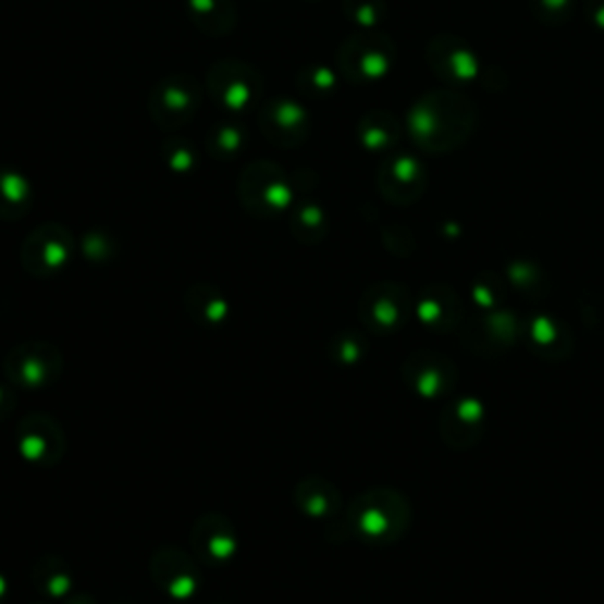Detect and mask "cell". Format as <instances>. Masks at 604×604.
<instances>
[{
  "mask_svg": "<svg viewBox=\"0 0 604 604\" xmlns=\"http://www.w3.org/2000/svg\"><path fill=\"white\" fill-rule=\"evenodd\" d=\"M189 20L208 36H224L234 29L236 8L232 0H187Z\"/></svg>",
  "mask_w": 604,
  "mask_h": 604,
  "instance_id": "7402d4cb",
  "label": "cell"
},
{
  "mask_svg": "<svg viewBox=\"0 0 604 604\" xmlns=\"http://www.w3.org/2000/svg\"><path fill=\"white\" fill-rule=\"evenodd\" d=\"M333 355L343 363H355L363 355V345L355 335H341L338 343L333 345Z\"/></svg>",
  "mask_w": 604,
  "mask_h": 604,
  "instance_id": "d6a6232c",
  "label": "cell"
},
{
  "mask_svg": "<svg viewBox=\"0 0 604 604\" xmlns=\"http://www.w3.org/2000/svg\"><path fill=\"white\" fill-rule=\"evenodd\" d=\"M153 581L171 597L187 600L199 590V569L187 553L177 547H165L151 562Z\"/></svg>",
  "mask_w": 604,
  "mask_h": 604,
  "instance_id": "e0dca14e",
  "label": "cell"
},
{
  "mask_svg": "<svg viewBox=\"0 0 604 604\" xmlns=\"http://www.w3.org/2000/svg\"><path fill=\"white\" fill-rule=\"evenodd\" d=\"M298 86L303 93H310L315 97H326L335 88V74L326 66H310L300 74Z\"/></svg>",
  "mask_w": 604,
  "mask_h": 604,
  "instance_id": "f546056e",
  "label": "cell"
},
{
  "mask_svg": "<svg viewBox=\"0 0 604 604\" xmlns=\"http://www.w3.org/2000/svg\"><path fill=\"white\" fill-rule=\"evenodd\" d=\"M163 159L168 161V165H171L175 173H189L196 163V151L185 143V139L171 137V139H165V145H163Z\"/></svg>",
  "mask_w": 604,
  "mask_h": 604,
  "instance_id": "4dcf8cb0",
  "label": "cell"
},
{
  "mask_svg": "<svg viewBox=\"0 0 604 604\" xmlns=\"http://www.w3.org/2000/svg\"><path fill=\"white\" fill-rule=\"evenodd\" d=\"M242 204L260 218L279 215L293 204V185L281 165L272 161H258L248 165L238 180Z\"/></svg>",
  "mask_w": 604,
  "mask_h": 604,
  "instance_id": "277c9868",
  "label": "cell"
},
{
  "mask_svg": "<svg viewBox=\"0 0 604 604\" xmlns=\"http://www.w3.org/2000/svg\"><path fill=\"white\" fill-rule=\"evenodd\" d=\"M74 250L72 232L62 224H40L22 246V264L34 276H50L64 270Z\"/></svg>",
  "mask_w": 604,
  "mask_h": 604,
  "instance_id": "ba28073f",
  "label": "cell"
},
{
  "mask_svg": "<svg viewBox=\"0 0 604 604\" xmlns=\"http://www.w3.org/2000/svg\"><path fill=\"white\" fill-rule=\"evenodd\" d=\"M585 12L590 24L604 32V0H585Z\"/></svg>",
  "mask_w": 604,
  "mask_h": 604,
  "instance_id": "836d02e7",
  "label": "cell"
},
{
  "mask_svg": "<svg viewBox=\"0 0 604 604\" xmlns=\"http://www.w3.org/2000/svg\"><path fill=\"white\" fill-rule=\"evenodd\" d=\"M428 173L423 163L406 151H392L378 173V189L390 204L409 206L423 196Z\"/></svg>",
  "mask_w": 604,
  "mask_h": 604,
  "instance_id": "30bf717a",
  "label": "cell"
},
{
  "mask_svg": "<svg viewBox=\"0 0 604 604\" xmlns=\"http://www.w3.org/2000/svg\"><path fill=\"white\" fill-rule=\"evenodd\" d=\"M20 452L36 466H54L64 456V432L50 416L36 414L22 420L17 430Z\"/></svg>",
  "mask_w": 604,
  "mask_h": 604,
  "instance_id": "5bb4252c",
  "label": "cell"
},
{
  "mask_svg": "<svg viewBox=\"0 0 604 604\" xmlns=\"http://www.w3.org/2000/svg\"><path fill=\"white\" fill-rule=\"evenodd\" d=\"M428 64L437 78L460 86L480 76V60L470 46L456 36H437L428 44Z\"/></svg>",
  "mask_w": 604,
  "mask_h": 604,
  "instance_id": "7c38bea8",
  "label": "cell"
},
{
  "mask_svg": "<svg viewBox=\"0 0 604 604\" xmlns=\"http://www.w3.org/2000/svg\"><path fill=\"white\" fill-rule=\"evenodd\" d=\"M201 107V90L196 78L189 74H175L165 76L153 86L149 95V111L151 119L157 121L161 128L175 131L180 125H185L194 119L196 111Z\"/></svg>",
  "mask_w": 604,
  "mask_h": 604,
  "instance_id": "8992f818",
  "label": "cell"
},
{
  "mask_svg": "<svg viewBox=\"0 0 604 604\" xmlns=\"http://www.w3.org/2000/svg\"><path fill=\"white\" fill-rule=\"evenodd\" d=\"M260 131L279 147H295L310 135V116L300 102L291 97H276L260 111Z\"/></svg>",
  "mask_w": 604,
  "mask_h": 604,
  "instance_id": "4fadbf2b",
  "label": "cell"
},
{
  "mask_svg": "<svg viewBox=\"0 0 604 604\" xmlns=\"http://www.w3.org/2000/svg\"><path fill=\"white\" fill-rule=\"evenodd\" d=\"M293 232L305 244H315L326 234V213L324 208L312 201H305L293 210Z\"/></svg>",
  "mask_w": 604,
  "mask_h": 604,
  "instance_id": "484cf974",
  "label": "cell"
},
{
  "mask_svg": "<svg viewBox=\"0 0 604 604\" xmlns=\"http://www.w3.org/2000/svg\"><path fill=\"white\" fill-rule=\"evenodd\" d=\"M414 312L428 331L452 333L460 329L463 317H466V307H463L454 288L437 284L420 293Z\"/></svg>",
  "mask_w": 604,
  "mask_h": 604,
  "instance_id": "2e32d148",
  "label": "cell"
},
{
  "mask_svg": "<svg viewBox=\"0 0 604 604\" xmlns=\"http://www.w3.org/2000/svg\"><path fill=\"white\" fill-rule=\"evenodd\" d=\"M397 48L383 34H359L347 38L338 50L341 74L353 83H373L385 78L395 66Z\"/></svg>",
  "mask_w": 604,
  "mask_h": 604,
  "instance_id": "5b68a950",
  "label": "cell"
},
{
  "mask_svg": "<svg viewBox=\"0 0 604 604\" xmlns=\"http://www.w3.org/2000/svg\"><path fill=\"white\" fill-rule=\"evenodd\" d=\"M533 15L547 24H562L571 17L574 0H529Z\"/></svg>",
  "mask_w": 604,
  "mask_h": 604,
  "instance_id": "1f68e13d",
  "label": "cell"
},
{
  "mask_svg": "<svg viewBox=\"0 0 604 604\" xmlns=\"http://www.w3.org/2000/svg\"><path fill=\"white\" fill-rule=\"evenodd\" d=\"M489 414L484 404L474 397H460L444 409L440 432L452 448H470L482 440Z\"/></svg>",
  "mask_w": 604,
  "mask_h": 604,
  "instance_id": "9a60e30c",
  "label": "cell"
},
{
  "mask_svg": "<svg viewBox=\"0 0 604 604\" xmlns=\"http://www.w3.org/2000/svg\"><path fill=\"white\" fill-rule=\"evenodd\" d=\"M34 581L38 590H44V593L52 597H64L69 593V588H72V576H69L62 562L54 557H46L40 562L34 571Z\"/></svg>",
  "mask_w": 604,
  "mask_h": 604,
  "instance_id": "4316f807",
  "label": "cell"
},
{
  "mask_svg": "<svg viewBox=\"0 0 604 604\" xmlns=\"http://www.w3.org/2000/svg\"><path fill=\"white\" fill-rule=\"evenodd\" d=\"M5 593H8V581L3 579V576H0V602H3Z\"/></svg>",
  "mask_w": 604,
  "mask_h": 604,
  "instance_id": "d590c367",
  "label": "cell"
},
{
  "mask_svg": "<svg viewBox=\"0 0 604 604\" xmlns=\"http://www.w3.org/2000/svg\"><path fill=\"white\" fill-rule=\"evenodd\" d=\"M343 12L347 20H353L361 29H375L387 15L385 0H343Z\"/></svg>",
  "mask_w": 604,
  "mask_h": 604,
  "instance_id": "f1b7e54d",
  "label": "cell"
},
{
  "mask_svg": "<svg viewBox=\"0 0 604 604\" xmlns=\"http://www.w3.org/2000/svg\"><path fill=\"white\" fill-rule=\"evenodd\" d=\"M295 503L300 505V510L317 519L333 517L341 505L338 489L324 480H305L295 489Z\"/></svg>",
  "mask_w": 604,
  "mask_h": 604,
  "instance_id": "cb8c5ba5",
  "label": "cell"
},
{
  "mask_svg": "<svg viewBox=\"0 0 604 604\" xmlns=\"http://www.w3.org/2000/svg\"><path fill=\"white\" fill-rule=\"evenodd\" d=\"M32 206V182L15 168H0V220H20Z\"/></svg>",
  "mask_w": 604,
  "mask_h": 604,
  "instance_id": "603a6c76",
  "label": "cell"
},
{
  "mask_svg": "<svg viewBox=\"0 0 604 604\" xmlns=\"http://www.w3.org/2000/svg\"><path fill=\"white\" fill-rule=\"evenodd\" d=\"M208 93L227 114H248L262 97L264 83L256 69L238 60H222L208 72Z\"/></svg>",
  "mask_w": 604,
  "mask_h": 604,
  "instance_id": "3957f363",
  "label": "cell"
},
{
  "mask_svg": "<svg viewBox=\"0 0 604 604\" xmlns=\"http://www.w3.org/2000/svg\"><path fill=\"white\" fill-rule=\"evenodd\" d=\"M519 324L510 312L503 310H489L482 312L474 321H470L466 329V341L470 347L477 349H505L515 343L519 335Z\"/></svg>",
  "mask_w": 604,
  "mask_h": 604,
  "instance_id": "ac0fdd59",
  "label": "cell"
},
{
  "mask_svg": "<svg viewBox=\"0 0 604 604\" xmlns=\"http://www.w3.org/2000/svg\"><path fill=\"white\" fill-rule=\"evenodd\" d=\"M12 409V397L5 387H0V418H5Z\"/></svg>",
  "mask_w": 604,
  "mask_h": 604,
  "instance_id": "e575fe53",
  "label": "cell"
},
{
  "mask_svg": "<svg viewBox=\"0 0 604 604\" xmlns=\"http://www.w3.org/2000/svg\"><path fill=\"white\" fill-rule=\"evenodd\" d=\"M411 525V505L395 489H371L349 508V527L361 541L387 545L399 541Z\"/></svg>",
  "mask_w": 604,
  "mask_h": 604,
  "instance_id": "7a4b0ae2",
  "label": "cell"
},
{
  "mask_svg": "<svg viewBox=\"0 0 604 604\" xmlns=\"http://www.w3.org/2000/svg\"><path fill=\"white\" fill-rule=\"evenodd\" d=\"M399 121L387 111H371L357 125L359 145L371 153L392 151L399 143Z\"/></svg>",
  "mask_w": 604,
  "mask_h": 604,
  "instance_id": "44dd1931",
  "label": "cell"
},
{
  "mask_svg": "<svg viewBox=\"0 0 604 604\" xmlns=\"http://www.w3.org/2000/svg\"><path fill=\"white\" fill-rule=\"evenodd\" d=\"M525 333H527V343L531 347V353H537L543 359L557 361L569 355L571 333L559 319L551 315H533L527 321Z\"/></svg>",
  "mask_w": 604,
  "mask_h": 604,
  "instance_id": "ffe728a7",
  "label": "cell"
},
{
  "mask_svg": "<svg viewBox=\"0 0 604 604\" xmlns=\"http://www.w3.org/2000/svg\"><path fill=\"white\" fill-rule=\"evenodd\" d=\"M404 381L409 385L416 395L426 399H440L448 395L456 387L458 371L456 363L448 359L446 355L430 353H414L409 359L404 361Z\"/></svg>",
  "mask_w": 604,
  "mask_h": 604,
  "instance_id": "8fae6325",
  "label": "cell"
},
{
  "mask_svg": "<svg viewBox=\"0 0 604 604\" xmlns=\"http://www.w3.org/2000/svg\"><path fill=\"white\" fill-rule=\"evenodd\" d=\"M477 107L458 90H434L420 95L406 116L414 145L426 153L458 149L474 131Z\"/></svg>",
  "mask_w": 604,
  "mask_h": 604,
  "instance_id": "6da1fadb",
  "label": "cell"
},
{
  "mask_svg": "<svg viewBox=\"0 0 604 604\" xmlns=\"http://www.w3.org/2000/svg\"><path fill=\"white\" fill-rule=\"evenodd\" d=\"M194 547L208 562H227L236 553V531L222 515H206L194 527Z\"/></svg>",
  "mask_w": 604,
  "mask_h": 604,
  "instance_id": "d6986e66",
  "label": "cell"
},
{
  "mask_svg": "<svg viewBox=\"0 0 604 604\" xmlns=\"http://www.w3.org/2000/svg\"><path fill=\"white\" fill-rule=\"evenodd\" d=\"M246 145V131L236 123H220L208 133V151L222 159H232L242 153Z\"/></svg>",
  "mask_w": 604,
  "mask_h": 604,
  "instance_id": "83f0119b",
  "label": "cell"
},
{
  "mask_svg": "<svg viewBox=\"0 0 604 604\" xmlns=\"http://www.w3.org/2000/svg\"><path fill=\"white\" fill-rule=\"evenodd\" d=\"M414 298L402 284L395 281H381L363 293L359 305L361 324L375 333H395L414 312Z\"/></svg>",
  "mask_w": 604,
  "mask_h": 604,
  "instance_id": "52a82bcc",
  "label": "cell"
},
{
  "mask_svg": "<svg viewBox=\"0 0 604 604\" xmlns=\"http://www.w3.org/2000/svg\"><path fill=\"white\" fill-rule=\"evenodd\" d=\"M187 310L201 324H222L230 315V305L215 288L199 286L187 295Z\"/></svg>",
  "mask_w": 604,
  "mask_h": 604,
  "instance_id": "d4e9b609",
  "label": "cell"
},
{
  "mask_svg": "<svg viewBox=\"0 0 604 604\" xmlns=\"http://www.w3.org/2000/svg\"><path fill=\"white\" fill-rule=\"evenodd\" d=\"M62 355L48 343H26L5 359V375L12 385L26 390L48 387L60 375Z\"/></svg>",
  "mask_w": 604,
  "mask_h": 604,
  "instance_id": "9c48e42d",
  "label": "cell"
}]
</instances>
